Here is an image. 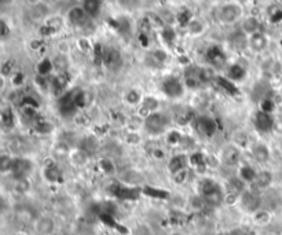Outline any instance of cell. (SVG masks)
Returning a JSON list of instances; mask_svg holds the SVG:
<instances>
[{
  "label": "cell",
  "instance_id": "cell-3",
  "mask_svg": "<svg viewBox=\"0 0 282 235\" xmlns=\"http://www.w3.org/2000/svg\"><path fill=\"white\" fill-rule=\"evenodd\" d=\"M244 7L238 1H229L218 9V21L223 25H234L244 19Z\"/></svg>",
  "mask_w": 282,
  "mask_h": 235
},
{
  "label": "cell",
  "instance_id": "cell-4",
  "mask_svg": "<svg viewBox=\"0 0 282 235\" xmlns=\"http://www.w3.org/2000/svg\"><path fill=\"white\" fill-rule=\"evenodd\" d=\"M161 93L170 99H179L186 93V85L178 77L168 76L161 81Z\"/></svg>",
  "mask_w": 282,
  "mask_h": 235
},
{
  "label": "cell",
  "instance_id": "cell-9",
  "mask_svg": "<svg viewBox=\"0 0 282 235\" xmlns=\"http://www.w3.org/2000/svg\"><path fill=\"white\" fill-rule=\"evenodd\" d=\"M33 169L34 164L31 158H28L25 156L14 157V164H13V169H11V173H13L14 179H28L32 175Z\"/></svg>",
  "mask_w": 282,
  "mask_h": 235
},
{
  "label": "cell",
  "instance_id": "cell-53",
  "mask_svg": "<svg viewBox=\"0 0 282 235\" xmlns=\"http://www.w3.org/2000/svg\"><path fill=\"white\" fill-rule=\"evenodd\" d=\"M7 209V201L3 195H0V218L3 216V213Z\"/></svg>",
  "mask_w": 282,
  "mask_h": 235
},
{
  "label": "cell",
  "instance_id": "cell-47",
  "mask_svg": "<svg viewBox=\"0 0 282 235\" xmlns=\"http://www.w3.org/2000/svg\"><path fill=\"white\" fill-rule=\"evenodd\" d=\"M31 185H29V180L28 179H16L14 182V190L19 194H25L29 191Z\"/></svg>",
  "mask_w": 282,
  "mask_h": 235
},
{
  "label": "cell",
  "instance_id": "cell-28",
  "mask_svg": "<svg viewBox=\"0 0 282 235\" xmlns=\"http://www.w3.org/2000/svg\"><path fill=\"white\" fill-rule=\"evenodd\" d=\"M252 218H253V221L256 223L257 226L265 227V226H267L270 221H271L273 215H271V212H270L268 209L262 208V209L256 210L255 213H252Z\"/></svg>",
  "mask_w": 282,
  "mask_h": 235
},
{
  "label": "cell",
  "instance_id": "cell-60",
  "mask_svg": "<svg viewBox=\"0 0 282 235\" xmlns=\"http://www.w3.org/2000/svg\"><path fill=\"white\" fill-rule=\"evenodd\" d=\"M280 95H281V98H282V85L280 87Z\"/></svg>",
  "mask_w": 282,
  "mask_h": 235
},
{
  "label": "cell",
  "instance_id": "cell-51",
  "mask_svg": "<svg viewBox=\"0 0 282 235\" xmlns=\"http://www.w3.org/2000/svg\"><path fill=\"white\" fill-rule=\"evenodd\" d=\"M119 4L125 10H134L139 6V0H119Z\"/></svg>",
  "mask_w": 282,
  "mask_h": 235
},
{
  "label": "cell",
  "instance_id": "cell-13",
  "mask_svg": "<svg viewBox=\"0 0 282 235\" xmlns=\"http://www.w3.org/2000/svg\"><path fill=\"white\" fill-rule=\"evenodd\" d=\"M33 227L34 231L39 235H52L57 230V223L51 216L42 215V216H37V219L34 220Z\"/></svg>",
  "mask_w": 282,
  "mask_h": 235
},
{
  "label": "cell",
  "instance_id": "cell-52",
  "mask_svg": "<svg viewBox=\"0 0 282 235\" xmlns=\"http://www.w3.org/2000/svg\"><path fill=\"white\" fill-rule=\"evenodd\" d=\"M273 132H275L277 135H281L282 136V116H277V117H274Z\"/></svg>",
  "mask_w": 282,
  "mask_h": 235
},
{
  "label": "cell",
  "instance_id": "cell-2",
  "mask_svg": "<svg viewBox=\"0 0 282 235\" xmlns=\"http://www.w3.org/2000/svg\"><path fill=\"white\" fill-rule=\"evenodd\" d=\"M170 124H171V121H170L168 116L158 110V111L150 113L147 117L143 118L142 128L150 136H161L170 131Z\"/></svg>",
  "mask_w": 282,
  "mask_h": 235
},
{
  "label": "cell",
  "instance_id": "cell-58",
  "mask_svg": "<svg viewBox=\"0 0 282 235\" xmlns=\"http://www.w3.org/2000/svg\"><path fill=\"white\" fill-rule=\"evenodd\" d=\"M263 235H278V234H277V233H266V234Z\"/></svg>",
  "mask_w": 282,
  "mask_h": 235
},
{
  "label": "cell",
  "instance_id": "cell-31",
  "mask_svg": "<svg viewBox=\"0 0 282 235\" xmlns=\"http://www.w3.org/2000/svg\"><path fill=\"white\" fill-rule=\"evenodd\" d=\"M7 147H9L10 154L22 156V153L26 150V142L24 139H21V138H13V139H10L9 143H7Z\"/></svg>",
  "mask_w": 282,
  "mask_h": 235
},
{
  "label": "cell",
  "instance_id": "cell-45",
  "mask_svg": "<svg viewBox=\"0 0 282 235\" xmlns=\"http://www.w3.org/2000/svg\"><path fill=\"white\" fill-rule=\"evenodd\" d=\"M171 176H172V182H173L175 185H178V186L185 185L188 179V168L182 169V171L176 172V173H173V175H171Z\"/></svg>",
  "mask_w": 282,
  "mask_h": 235
},
{
  "label": "cell",
  "instance_id": "cell-32",
  "mask_svg": "<svg viewBox=\"0 0 282 235\" xmlns=\"http://www.w3.org/2000/svg\"><path fill=\"white\" fill-rule=\"evenodd\" d=\"M186 28H188V32L191 34V36H200V34H203L205 32L206 25L201 21V19L193 18L188 25H186Z\"/></svg>",
  "mask_w": 282,
  "mask_h": 235
},
{
  "label": "cell",
  "instance_id": "cell-41",
  "mask_svg": "<svg viewBox=\"0 0 282 235\" xmlns=\"http://www.w3.org/2000/svg\"><path fill=\"white\" fill-rule=\"evenodd\" d=\"M129 235H154L153 228L147 223H138L129 230Z\"/></svg>",
  "mask_w": 282,
  "mask_h": 235
},
{
  "label": "cell",
  "instance_id": "cell-40",
  "mask_svg": "<svg viewBox=\"0 0 282 235\" xmlns=\"http://www.w3.org/2000/svg\"><path fill=\"white\" fill-rule=\"evenodd\" d=\"M124 98H125V102H127L128 105H131V106H139L142 99H143V95L139 93L138 90H135V88H131V90L127 91Z\"/></svg>",
  "mask_w": 282,
  "mask_h": 235
},
{
  "label": "cell",
  "instance_id": "cell-10",
  "mask_svg": "<svg viewBox=\"0 0 282 235\" xmlns=\"http://www.w3.org/2000/svg\"><path fill=\"white\" fill-rule=\"evenodd\" d=\"M111 195H114L116 198L123 200V201H132V200H137L139 197L141 191L138 190L137 187H131L127 185H121V183H114L110 187Z\"/></svg>",
  "mask_w": 282,
  "mask_h": 235
},
{
  "label": "cell",
  "instance_id": "cell-61",
  "mask_svg": "<svg viewBox=\"0 0 282 235\" xmlns=\"http://www.w3.org/2000/svg\"><path fill=\"white\" fill-rule=\"evenodd\" d=\"M47 1H55V0H47Z\"/></svg>",
  "mask_w": 282,
  "mask_h": 235
},
{
  "label": "cell",
  "instance_id": "cell-16",
  "mask_svg": "<svg viewBox=\"0 0 282 235\" xmlns=\"http://www.w3.org/2000/svg\"><path fill=\"white\" fill-rule=\"evenodd\" d=\"M188 167V156L186 153H176L171 156L168 158V162H167V169L168 172L173 175L176 172H179L182 169H186Z\"/></svg>",
  "mask_w": 282,
  "mask_h": 235
},
{
  "label": "cell",
  "instance_id": "cell-59",
  "mask_svg": "<svg viewBox=\"0 0 282 235\" xmlns=\"http://www.w3.org/2000/svg\"><path fill=\"white\" fill-rule=\"evenodd\" d=\"M14 235H28V234H26V233H22V231H19V233H17V234Z\"/></svg>",
  "mask_w": 282,
  "mask_h": 235
},
{
  "label": "cell",
  "instance_id": "cell-43",
  "mask_svg": "<svg viewBox=\"0 0 282 235\" xmlns=\"http://www.w3.org/2000/svg\"><path fill=\"white\" fill-rule=\"evenodd\" d=\"M150 58L157 66H163L165 62L168 61V54L164 50H153L150 52Z\"/></svg>",
  "mask_w": 282,
  "mask_h": 235
},
{
  "label": "cell",
  "instance_id": "cell-50",
  "mask_svg": "<svg viewBox=\"0 0 282 235\" xmlns=\"http://www.w3.org/2000/svg\"><path fill=\"white\" fill-rule=\"evenodd\" d=\"M125 141H127V143H129V144H138V143L141 142V135H139L138 131H131V129H129V132L127 134V136H125Z\"/></svg>",
  "mask_w": 282,
  "mask_h": 235
},
{
  "label": "cell",
  "instance_id": "cell-14",
  "mask_svg": "<svg viewBox=\"0 0 282 235\" xmlns=\"http://www.w3.org/2000/svg\"><path fill=\"white\" fill-rule=\"evenodd\" d=\"M247 44H248L249 50L253 51L255 54H260V52L267 50L268 39H267V36L263 32H256V33L248 36Z\"/></svg>",
  "mask_w": 282,
  "mask_h": 235
},
{
  "label": "cell",
  "instance_id": "cell-37",
  "mask_svg": "<svg viewBox=\"0 0 282 235\" xmlns=\"http://www.w3.org/2000/svg\"><path fill=\"white\" fill-rule=\"evenodd\" d=\"M183 136L185 135L182 134L180 131L178 129H170L167 134H165V142L167 144H170V146H179L182 141H183Z\"/></svg>",
  "mask_w": 282,
  "mask_h": 235
},
{
  "label": "cell",
  "instance_id": "cell-56",
  "mask_svg": "<svg viewBox=\"0 0 282 235\" xmlns=\"http://www.w3.org/2000/svg\"><path fill=\"white\" fill-rule=\"evenodd\" d=\"M218 235H231L230 231H222V233H219Z\"/></svg>",
  "mask_w": 282,
  "mask_h": 235
},
{
  "label": "cell",
  "instance_id": "cell-27",
  "mask_svg": "<svg viewBox=\"0 0 282 235\" xmlns=\"http://www.w3.org/2000/svg\"><path fill=\"white\" fill-rule=\"evenodd\" d=\"M215 80L218 81L219 87L223 88L227 94H230V95H237L238 94V87H237V84L234 81H231L229 77H226V76H216Z\"/></svg>",
  "mask_w": 282,
  "mask_h": 235
},
{
  "label": "cell",
  "instance_id": "cell-21",
  "mask_svg": "<svg viewBox=\"0 0 282 235\" xmlns=\"http://www.w3.org/2000/svg\"><path fill=\"white\" fill-rule=\"evenodd\" d=\"M50 16H51V9L47 4V1H40L31 7V17L34 21H46L47 18H50Z\"/></svg>",
  "mask_w": 282,
  "mask_h": 235
},
{
  "label": "cell",
  "instance_id": "cell-55",
  "mask_svg": "<svg viewBox=\"0 0 282 235\" xmlns=\"http://www.w3.org/2000/svg\"><path fill=\"white\" fill-rule=\"evenodd\" d=\"M1 111H3V108L0 106V117H1ZM3 131V126H1V120H0V132Z\"/></svg>",
  "mask_w": 282,
  "mask_h": 235
},
{
  "label": "cell",
  "instance_id": "cell-7",
  "mask_svg": "<svg viewBox=\"0 0 282 235\" xmlns=\"http://www.w3.org/2000/svg\"><path fill=\"white\" fill-rule=\"evenodd\" d=\"M239 204L248 213H255L256 210L263 208V198L256 190L247 188L244 193L239 195Z\"/></svg>",
  "mask_w": 282,
  "mask_h": 235
},
{
  "label": "cell",
  "instance_id": "cell-6",
  "mask_svg": "<svg viewBox=\"0 0 282 235\" xmlns=\"http://www.w3.org/2000/svg\"><path fill=\"white\" fill-rule=\"evenodd\" d=\"M77 93L76 90H69L65 91L58 99V110H60L61 116L63 117H70L73 114H76L77 109Z\"/></svg>",
  "mask_w": 282,
  "mask_h": 235
},
{
  "label": "cell",
  "instance_id": "cell-22",
  "mask_svg": "<svg viewBox=\"0 0 282 235\" xmlns=\"http://www.w3.org/2000/svg\"><path fill=\"white\" fill-rule=\"evenodd\" d=\"M226 77H229L231 81H234L235 84L239 81H244L247 77V69L242 66L241 63H233L227 67V75Z\"/></svg>",
  "mask_w": 282,
  "mask_h": 235
},
{
  "label": "cell",
  "instance_id": "cell-24",
  "mask_svg": "<svg viewBox=\"0 0 282 235\" xmlns=\"http://www.w3.org/2000/svg\"><path fill=\"white\" fill-rule=\"evenodd\" d=\"M241 31L245 36L260 32V21L256 17H247L241 21Z\"/></svg>",
  "mask_w": 282,
  "mask_h": 235
},
{
  "label": "cell",
  "instance_id": "cell-44",
  "mask_svg": "<svg viewBox=\"0 0 282 235\" xmlns=\"http://www.w3.org/2000/svg\"><path fill=\"white\" fill-rule=\"evenodd\" d=\"M17 215L19 220H22L25 223H34V220L37 219V216L33 213V210L31 208H25V206H22L21 209L18 210Z\"/></svg>",
  "mask_w": 282,
  "mask_h": 235
},
{
  "label": "cell",
  "instance_id": "cell-54",
  "mask_svg": "<svg viewBox=\"0 0 282 235\" xmlns=\"http://www.w3.org/2000/svg\"><path fill=\"white\" fill-rule=\"evenodd\" d=\"M10 1L11 0H0V10L3 9V7H6V6H9Z\"/></svg>",
  "mask_w": 282,
  "mask_h": 235
},
{
  "label": "cell",
  "instance_id": "cell-36",
  "mask_svg": "<svg viewBox=\"0 0 282 235\" xmlns=\"http://www.w3.org/2000/svg\"><path fill=\"white\" fill-rule=\"evenodd\" d=\"M98 168H99V171H101L102 173L108 175V176L114 175L116 171H117L116 164H114L111 160H109V158H101L99 162H98Z\"/></svg>",
  "mask_w": 282,
  "mask_h": 235
},
{
  "label": "cell",
  "instance_id": "cell-46",
  "mask_svg": "<svg viewBox=\"0 0 282 235\" xmlns=\"http://www.w3.org/2000/svg\"><path fill=\"white\" fill-rule=\"evenodd\" d=\"M260 110L273 114V111L275 110V102L271 96H265L263 99H260Z\"/></svg>",
  "mask_w": 282,
  "mask_h": 235
},
{
  "label": "cell",
  "instance_id": "cell-11",
  "mask_svg": "<svg viewBox=\"0 0 282 235\" xmlns=\"http://www.w3.org/2000/svg\"><path fill=\"white\" fill-rule=\"evenodd\" d=\"M66 19L72 26L76 28H84V26L90 22L91 18L88 17V14L86 13V10L83 9V6H73L70 7L66 14Z\"/></svg>",
  "mask_w": 282,
  "mask_h": 235
},
{
  "label": "cell",
  "instance_id": "cell-39",
  "mask_svg": "<svg viewBox=\"0 0 282 235\" xmlns=\"http://www.w3.org/2000/svg\"><path fill=\"white\" fill-rule=\"evenodd\" d=\"M34 131L40 135H48L54 131V125L48 120H36L34 123Z\"/></svg>",
  "mask_w": 282,
  "mask_h": 235
},
{
  "label": "cell",
  "instance_id": "cell-1",
  "mask_svg": "<svg viewBox=\"0 0 282 235\" xmlns=\"http://www.w3.org/2000/svg\"><path fill=\"white\" fill-rule=\"evenodd\" d=\"M198 190H200L198 194H201L204 197L206 206L216 208L224 201V194L226 193L223 191V187L219 185V182H216L212 177H204L200 182Z\"/></svg>",
  "mask_w": 282,
  "mask_h": 235
},
{
  "label": "cell",
  "instance_id": "cell-48",
  "mask_svg": "<svg viewBox=\"0 0 282 235\" xmlns=\"http://www.w3.org/2000/svg\"><path fill=\"white\" fill-rule=\"evenodd\" d=\"M150 156H152V158L156 161H164L167 158V151L163 147H153L152 150H150Z\"/></svg>",
  "mask_w": 282,
  "mask_h": 235
},
{
  "label": "cell",
  "instance_id": "cell-15",
  "mask_svg": "<svg viewBox=\"0 0 282 235\" xmlns=\"http://www.w3.org/2000/svg\"><path fill=\"white\" fill-rule=\"evenodd\" d=\"M274 176L271 173V171H267V169H263L260 172H257L255 180L251 183V188L252 190H256V191H263V190H267L270 186L273 185Z\"/></svg>",
  "mask_w": 282,
  "mask_h": 235
},
{
  "label": "cell",
  "instance_id": "cell-49",
  "mask_svg": "<svg viewBox=\"0 0 282 235\" xmlns=\"http://www.w3.org/2000/svg\"><path fill=\"white\" fill-rule=\"evenodd\" d=\"M10 25L7 21H4L3 18H0V40H4L10 36Z\"/></svg>",
  "mask_w": 282,
  "mask_h": 235
},
{
  "label": "cell",
  "instance_id": "cell-17",
  "mask_svg": "<svg viewBox=\"0 0 282 235\" xmlns=\"http://www.w3.org/2000/svg\"><path fill=\"white\" fill-rule=\"evenodd\" d=\"M138 108H139V116L142 118H146L150 113L158 111V109H160V101L156 96H153V95H145Z\"/></svg>",
  "mask_w": 282,
  "mask_h": 235
},
{
  "label": "cell",
  "instance_id": "cell-35",
  "mask_svg": "<svg viewBox=\"0 0 282 235\" xmlns=\"http://www.w3.org/2000/svg\"><path fill=\"white\" fill-rule=\"evenodd\" d=\"M0 120H1L3 129H10V128H13V126L16 125V116H14V113H13L11 109H3Z\"/></svg>",
  "mask_w": 282,
  "mask_h": 235
},
{
  "label": "cell",
  "instance_id": "cell-62",
  "mask_svg": "<svg viewBox=\"0 0 282 235\" xmlns=\"http://www.w3.org/2000/svg\"><path fill=\"white\" fill-rule=\"evenodd\" d=\"M280 1H281V3H282V0H280Z\"/></svg>",
  "mask_w": 282,
  "mask_h": 235
},
{
  "label": "cell",
  "instance_id": "cell-19",
  "mask_svg": "<svg viewBox=\"0 0 282 235\" xmlns=\"http://www.w3.org/2000/svg\"><path fill=\"white\" fill-rule=\"evenodd\" d=\"M252 157L257 164H267L271 158V150L266 143L257 142L252 147Z\"/></svg>",
  "mask_w": 282,
  "mask_h": 235
},
{
  "label": "cell",
  "instance_id": "cell-38",
  "mask_svg": "<svg viewBox=\"0 0 282 235\" xmlns=\"http://www.w3.org/2000/svg\"><path fill=\"white\" fill-rule=\"evenodd\" d=\"M188 206H190L193 210H196V212H200V210L205 209L206 208V202L201 194H194V195H191V197L188 198Z\"/></svg>",
  "mask_w": 282,
  "mask_h": 235
},
{
  "label": "cell",
  "instance_id": "cell-20",
  "mask_svg": "<svg viewBox=\"0 0 282 235\" xmlns=\"http://www.w3.org/2000/svg\"><path fill=\"white\" fill-rule=\"evenodd\" d=\"M102 62L110 69H117L121 66V54L116 48H106L102 51Z\"/></svg>",
  "mask_w": 282,
  "mask_h": 235
},
{
  "label": "cell",
  "instance_id": "cell-8",
  "mask_svg": "<svg viewBox=\"0 0 282 235\" xmlns=\"http://www.w3.org/2000/svg\"><path fill=\"white\" fill-rule=\"evenodd\" d=\"M241 158H242V151H241V147L237 146L235 143L224 146L222 151H220V156H219L220 162H222L223 165L229 167V168L239 167L242 164Z\"/></svg>",
  "mask_w": 282,
  "mask_h": 235
},
{
  "label": "cell",
  "instance_id": "cell-5",
  "mask_svg": "<svg viewBox=\"0 0 282 235\" xmlns=\"http://www.w3.org/2000/svg\"><path fill=\"white\" fill-rule=\"evenodd\" d=\"M194 128H196L198 134L203 135L204 138H208V139L214 138L219 131V125H218L216 118H214L212 116H208V114L197 116L194 118Z\"/></svg>",
  "mask_w": 282,
  "mask_h": 235
},
{
  "label": "cell",
  "instance_id": "cell-33",
  "mask_svg": "<svg viewBox=\"0 0 282 235\" xmlns=\"http://www.w3.org/2000/svg\"><path fill=\"white\" fill-rule=\"evenodd\" d=\"M229 190H230V193L241 195V194L247 190V183L239 176L231 177L230 180H229Z\"/></svg>",
  "mask_w": 282,
  "mask_h": 235
},
{
  "label": "cell",
  "instance_id": "cell-34",
  "mask_svg": "<svg viewBox=\"0 0 282 235\" xmlns=\"http://www.w3.org/2000/svg\"><path fill=\"white\" fill-rule=\"evenodd\" d=\"M13 164H14V157L10 153L0 154V173H9V172L11 173Z\"/></svg>",
  "mask_w": 282,
  "mask_h": 235
},
{
  "label": "cell",
  "instance_id": "cell-30",
  "mask_svg": "<svg viewBox=\"0 0 282 235\" xmlns=\"http://www.w3.org/2000/svg\"><path fill=\"white\" fill-rule=\"evenodd\" d=\"M188 164L194 168H205L208 165V157L201 151H194L188 156Z\"/></svg>",
  "mask_w": 282,
  "mask_h": 235
},
{
  "label": "cell",
  "instance_id": "cell-23",
  "mask_svg": "<svg viewBox=\"0 0 282 235\" xmlns=\"http://www.w3.org/2000/svg\"><path fill=\"white\" fill-rule=\"evenodd\" d=\"M81 6H83V9L86 10L88 17L94 19V18L99 17V14L102 11L103 0H83Z\"/></svg>",
  "mask_w": 282,
  "mask_h": 235
},
{
  "label": "cell",
  "instance_id": "cell-26",
  "mask_svg": "<svg viewBox=\"0 0 282 235\" xmlns=\"http://www.w3.org/2000/svg\"><path fill=\"white\" fill-rule=\"evenodd\" d=\"M43 176L48 183H58L61 179H62V172L57 167V164L52 162V164L46 165V168L43 171Z\"/></svg>",
  "mask_w": 282,
  "mask_h": 235
},
{
  "label": "cell",
  "instance_id": "cell-29",
  "mask_svg": "<svg viewBox=\"0 0 282 235\" xmlns=\"http://www.w3.org/2000/svg\"><path fill=\"white\" fill-rule=\"evenodd\" d=\"M257 172L255 169L252 168L249 164H241L239 165V172H238V176L247 183V185H251L253 180H255V177H256Z\"/></svg>",
  "mask_w": 282,
  "mask_h": 235
},
{
  "label": "cell",
  "instance_id": "cell-42",
  "mask_svg": "<svg viewBox=\"0 0 282 235\" xmlns=\"http://www.w3.org/2000/svg\"><path fill=\"white\" fill-rule=\"evenodd\" d=\"M54 70V63H52L51 59L44 58L40 61V63L37 65V73L42 77L51 75V72Z\"/></svg>",
  "mask_w": 282,
  "mask_h": 235
},
{
  "label": "cell",
  "instance_id": "cell-57",
  "mask_svg": "<svg viewBox=\"0 0 282 235\" xmlns=\"http://www.w3.org/2000/svg\"><path fill=\"white\" fill-rule=\"evenodd\" d=\"M168 235H183L180 231H173V233H171V234H168Z\"/></svg>",
  "mask_w": 282,
  "mask_h": 235
},
{
  "label": "cell",
  "instance_id": "cell-18",
  "mask_svg": "<svg viewBox=\"0 0 282 235\" xmlns=\"http://www.w3.org/2000/svg\"><path fill=\"white\" fill-rule=\"evenodd\" d=\"M98 147H99V141L95 138L94 135H87L77 142V149L83 151L88 157L94 156L98 151Z\"/></svg>",
  "mask_w": 282,
  "mask_h": 235
},
{
  "label": "cell",
  "instance_id": "cell-12",
  "mask_svg": "<svg viewBox=\"0 0 282 235\" xmlns=\"http://www.w3.org/2000/svg\"><path fill=\"white\" fill-rule=\"evenodd\" d=\"M253 125L262 134L273 132L274 116L271 113H266L263 110H259L253 116Z\"/></svg>",
  "mask_w": 282,
  "mask_h": 235
},
{
  "label": "cell",
  "instance_id": "cell-25",
  "mask_svg": "<svg viewBox=\"0 0 282 235\" xmlns=\"http://www.w3.org/2000/svg\"><path fill=\"white\" fill-rule=\"evenodd\" d=\"M206 59L211 66H222L226 62V57L219 47H212L206 52Z\"/></svg>",
  "mask_w": 282,
  "mask_h": 235
}]
</instances>
